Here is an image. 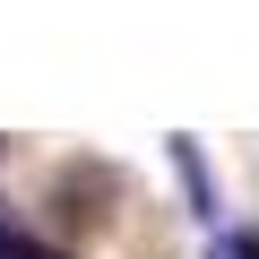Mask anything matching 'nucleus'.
Wrapping results in <instances>:
<instances>
[{"mask_svg":"<svg viewBox=\"0 0 259 259\" xmlns=\"http://www.w3.org/2000/svg\"><path fill=\"white\" fill-rule=\"evenodd\" d=\"M207 259H259V233H216Z\"/></svg>","mask_w":259,"mask_h":259,"instance_id":"obj_1","label":"nucleus"},{"mask_svg":"<svg viewBox=\"0 0 259 259\" xmlns=\"http://www.w3.org/2000/svg\"><path fill=\"white\" fill-rule=\"evenodd\" d=\"M18 259H61V250H44V242H18Z\"/></svg>","mask_w":259,"mask_h":259,"instance_id":"obj_2","label":"nucleus"},{"mask_svg":"<svg viewBox=\"0 0 259 259\" xmlns=\"http://www.w3.org/2000/svg\"><path fill=\"white\" fill-rule=\"evenodd\" d=\"M0 259H18V233H9V225H0Z\"/></svg>","mask_w":259,"mask_h":259,"instance_id":"obj_3","label":"nucleus"}]
</instances>
